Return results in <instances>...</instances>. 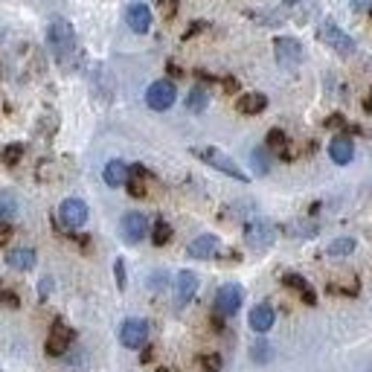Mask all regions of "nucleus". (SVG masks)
<instances>
[{
  "instance_id": "nucleus-1",
  "label": "nucleus",
  "mask_w": 372,
  "mask_h": 372,
  "mask_svg": "<svg viewBox=\"0 0 372 372\" xmlns=\"http://www.w3.org/2000/svg\"><path fill=\"white\" fill-rule=\"evenodd\" d=\"M47 44H50L53 56L64 64L73 53H76V32H73V24L67 18H61V15H56V18H50V24H47Z\"/></svg>"
},
{
  "instance_id": "nucleus-2",
  "label": "nucleus",
  "mask_w": 372,
  "mask_h": 372,
  "mask_svg": "<svg viewBox=\"0 0 372 372\" xmlns=\"http://www.w3.org/2000/svg\"><path fill=\"white\" fill-rule=\"evenodd\" d=\"M192 154H195L198 160H204L207 166H213L218 172H224L227 177H233V181H241V184H248L250 177L241 172V166L236 163V160L230 154H224L221 149H213V145H204V149H192Z\"/></svg>"
},
{
  "instance_id": "nucleus-3",
  "label": "nucleus",
  "mask_w": 372,
  "mask_h": 372,
  "mask_svg": "<svg viewBox=\"0 0 372 372\" xmlns=\"http://www.w3.org/2000/svg\"><path fill=\"white\" fill-rule=\"evenodd\" d=\"M175 99H177V88L169 79H157V82H152L149 90H145V105L152 111H169L175 105Z\"/></svg>"
},
{
  "instance_id": "nucleus-4",
  "label": "nucleus",
  "mask_w": 372,
  "mask_h": 372,
  "mask_svg": "<svg viewBox=\"0 0 372 372\" xmlns=\"http://www.w3.org/2000/svg\"><path fill=\"white\" fill-rule=\"evenodd\" d=\"M245 241L256 250H265V248H270L273 241H277V227H273L268 218H253V221H248V227H245Z\"/></svg>"
},
{
  "instance_id": "nucleus-5",
  "label": "nucleus",
  "mask_w": 372,
  "mask_h": 372,
  "mask_svg": "<svg viewBox=\"0 0 372 372\" xmlns=\"http://www.w3.org/2000/svg\"><path fill=\"white\" fill-rule=\"evenodd\" d=\"M241 300H245V288L238 282H227L218 288L216 294V314L221 317H233L238 309H241Z\"/></svg>"
},
{
  "instance_id": "nucleus-6",
  "label": "nucleus",
  "mask_w": 372,
  "mask_h": 372,
  "mask_svg": "<svg viewBox=\"0 0 372 372\" xmlns=\"http://www.w3.org/2000/svg\"><path fill=\"white\" fill-rule=\"evenodd\" d=\"M320 38L326 41V47H332L337 56H352L355 53V41L334 21H323L320 24Z\"/></svg>"
},
{
  "instance_id": "nucleus-7",
  "label": "nucleus",
  "mask_w": 372,
  "mask_h": 372,
  "mask_svg": "<svg viewBox=\"0 0 372 372\" xmlns=\"http://www.w3.org/2000/svg\"><path fill=\"white\" fill-rule=\"evenodd\" d=\"M145 341H149V323L140 317H128L120 326V343L125 349H143Z\"/></svg>"
},
{
  "instance_id": "nucleus-8",
  "label": "nucleus",
  "mask_w": 372,
  "mask_h": 372,
  "mask_svg": "<svg viewBox=\"0 0 372 372\" xmlns=\"http://www.w3.org/2000/svg\"><path fill=\"white\" fill-rule=\"evenodd\" d=\"M73 329L67 326V323L64 320H56L53 326H50V334H47V355H50V358H61L64 352L70 349V343H73Z\"/></svg>"
},
{
  "instance_id": "nucleus-9",
  "label": "nucleus",
  "mask_w": 372,
  "mask_h": 372,
  "mask_svg": "<svg viewBox=\"0 0 372 372\" xmlns=\"http://www.w3.org/2000/svg\"><path fill=\"white\" fill-rule=\"evenodd\" d=\"M58 218H61V224L67 230L85 227V221H88V204L82 198H64L61 207H58Z\"/></svg>"
},
{
  "instance_id": "nucleus-10",
  "label": "nucleus",
  "mask_w": 372,
  "mask_h": 372,
  "mask_svg": "<svg viewBox=\"0 0 372 372\" xmlns=\"http://www.w3.org/2000/svg\"><path fill=\"white\" fill-rule=\"evenodd\" d=\"M145 233H149V218H145L143 213L131 209V213L122 216V221H120V236L128 241V245H140V241L145 238Z\"/></svg>"
},
{
  "instance_id": "nucleus-11",
  "label": "nucleus",
  "mask_w": 372,
  "mask_h": 372,
  "mask_svg": "<svg viewBox=\"0 0 372 372\" xmlns=\"http://www.w3.org/2000/svg\"><path fill=\"white\" fill-rule=\"evenodd\" d=\"M273 53H277V61L282 64V67H288V70H294L297 64L302 61V47H300V41L297 38H277L273 41Z\"/></svg>"
},
{
  "instance_id": "nucleus-12",
  "label": "nucleus",
  "mask_w": 372,
  "mask_h": 372,
  "mask_svg": "<svg viewBox=\"0 0 372 372\" xmlns=\"http://www.w3.org/2000/svg\"><path fill=\"white\" fill-rule=\"evenodd\" d=\"M125 24L131 26V32H137V35H145V32L152 29V9L145 3H131L125 9Z\"/></svg>"
},
{
  "instance_id": "nucleus-13",
  "label": "nucleus",
  "mask_w": 372,
  "mask_h": 372,
  "mask_svg": "<svg viewBox=\"0 0 372 372\" xmlns=\"http://www.w3.org/2000/svg\"><path fill=\"white\" fill-rule=\"evenodd\" d=\"M218 248H221L218 236H213V233H204V236H198V238H192V241H189L186 253H189L192 259H213V256L218 253Z\"/></svg>"
},
{
  "instance_id": "nucleus-14",
  "label": "nucleus",
  "mask_w": 372,
  "mask_h": 372,
  "mask_svg": "<svg viewBox=\"0 0 372 372\" xmlns=\"http://www.w3.org/2000/svg\"><path fill=\"white\" fill-rule=\"evenodd\" d=\"M273 320H277V314H273V309H270L268 302H259V305H253V309H250V317H248L250 329H253L256 334H265V332H270V329H273Z\"/></svg>"
},
{
  "instance_id": "nucleus-15",
  "label": "nucleus",
  "mask_w": 372,
  "mask_h": 372,
  "mask_svg": "<svg viewBox=\"0 0 372 372\" xmlns=\"http://www.w3.org/2000/svg\"><path fill=\"white\" fill-rule=\"evenodd\" d=\"M329 157L334 160L337 166H349L352 163V157H355V143L349 140V137H334L332 143H329Z\"/></svg>"
},
{
  "instance_id": "nucleus-16",
  "label": "nucleus",
  "mask_w": 372,
  "mask_h": 372,
  "mask_svg": "<svg viewBox=\"0 0 372 372\" xmlns=\"http://www.w3.org/2000/svg\"><path fill=\"white\" fill-rule=\"evenodd\" d=\"M128 175H131V166H128V163H122V160H111V163L105 166V172H102L105 184H108L111 189H120V186H125V184H128Z\"/></svg>"
},
{
  "instance_id": "nucleus-17",
  "label": "nucleus",
  "mask_w": 372,
  "mask_h": 372,
  "mask_svg": "<svg viewBox=\"0 0 372 372\" xmlns=\"http://www.w3.org/2000/svg\"><path fill=\"white\" fill-rule=\"evenodd\" d=\"M175 291H177V302H189L192 297H195L198 291V273L192 270H181L175 280Z\"/></svg>"
},
{
  "instance_id": "nucleus-18",
  "label": "nucleus",
  "mask_w": 372,
  "mask_h": 372,
  "mask_svg": "<svg viewBox=\"0 0 372 372\" xmlns=\"http://www.w3.org/2000/svg\"><path fill=\"white\" fill-rule=\"evenodd\" d=\"M236 108L241 111V114H248V117H256V114H262V111L268 108V96L265 93H241L238 96V102H236Z\"/></svg>"
},
{
  "instance_id": "nucleus-19",
  "label": "nucleus",
  "mask_w": 372,
  "mask_h": 372,
  "mask_svg": "<svg viewBox=\"0 0 372 372\" xmlns=\"http://www.w3.org/2000/svg\"><path fill=\"white\" fill-rule=\"evenodd\" d=\"M6 265L12 270H32L35 268V250L32 248H15L6 253Z\"/></svg>"
},
{
  "instance_id": "nucleus-20",
  "label": "nucleus",
  "mask_w": 372,
  "mask_h": 372,
  "mask_svg": "<svg viewBox=\"0 0 372 372\" xmlns=\"http://www.w3.org/2000/svg\"><path fill=\"white\" fill-rule=\"evenodd\" d=\"M282 285H285V288H294L297 294H300L305 302H309V305H314V302H317L314 288L309 285V280H305V277H300V273H285V277H282Z\"/></svg>"
},
{
  "instance_id": "nucleus-21",
  "label": "nucleus",
  "mask_w": 372,
  "mask_h": 372,
  "mask_svg": "<svg viewBox=\"0 0 372 372\" xmlns=\"http://www.w3.org/2000/svg\"><path fill=\"white\" fill-rule=\"evenodd\" d=\"M207 105H209V93H207L201 85H195V88L186 93V108L192 111V114H201Z\"/></svg>"
},
{
  "instance_id": "nucleus-22",
  "label": "nucleus",
  "mask_w": 372,
  "mask_h": 372,
  "mask_svg": "<svg viewBox=\"0 0 372 372\" xmlns=\"http://www.w3.org/2000/svg\"><path fill=\"white\" fill-rule=\"evenodd\" d=\"M250 163H253V172L256 175H268L270 172V154H268V149H262V145L253 149L250 152Z\"/></svg>"
},
{
  "instance_id": "nucleus-23",
  "label": "nucleus",
  "mask_w": 372,
  "mask_h": 372,
  "mask_svg": "<svg viewBox=\"0 0 372 372\" xmlns=\"http://www.w3.org/2000/svg\"><path fill=\"white\" fill-rule=\"evenodd\" d=\"M265 149H268V152H280V154L285 157V149H288V137H285V131H280V128H270Z\"/></svg>"
},
{
  "instance_id": "nucleus-24",
  "label": "nucleus",
  "mask_w": 372,
  "mask_h": 372,
  "mask_svg": "<svg viewBox=\"0 0 372 372\" xmlns=\"http://www.w3.org/2000/svg\"><path fill=\"white\" fill-rule=\"evenodd\" d=\"M21 157H24V145L21 143H9V145H3V152H0V160H3L6 166H18Z\"/></svg>"
},
{
  "instance_id": "nucleus-25",
  "label": "nucleus",
  "mask_w": 372,
  "mask_h": 372,
  "mask_svg": "<svg viewBox=\"0 0 372 372\" xmlns=\"http://www.w3.org/2000/svg\"><path fill=\"white\" fill-rule=\"evenodd\" d=\"M352 250H355V238H346V236H343V238H334L332 245L326 248V253H329V256H334V259L349 256Z\"/></svg>"
},
{
  "instance_id": "nucleus-26",
  "label": "nucleus",
  "mask_w": 372,
  "mask_h": 372,
  "mask_svg": "<svg viewBox=\"0 0 372 372\" xmlns=\"http://www.w3.org/2000/svg\"><path fill=\"white\" fill-rule=\"evenodd\" d=\"M169 238H172V227H169V221H154V230H152V241L157 248H163V245H169Z\"/></svg>"
},
{
  "instance_id": "nucleus-27",
  "label": "nucleus",
  "mask_w": 372,
  "mask_h": 372,
  "mask_svg": "<svg viewBox=\"0 0 372 372\" xmlns=\"http://www.w3.org/2000/svg\"><path fill=\"white\" fill-rule=\"evenodd\" d=\"M250 358H253L256 364H268V361L273 358L270 343H268V341H256V343L250 346Z\"/></svg>"
},
{
  "instance_id": "nucleus-28",
  "label": "nucleus",
  "mask_w": 372,
  "mask_h": 372,
  "mask_svg": "<svg viewBox=\"0 0 372 372\" xmlns=\"http://www.w3.org/2000/svg\"><path fill=\"white\" fill-rule=\"evenodd\" d=\"M201 369L204 372H218L221 369V355H204V358H201Z\"/></svg>"
},
{
  "instance_id": "nucleus-29",
  "label": "nucleus",
  "mask_w": 372,
  "mask_h": 372,
  "mask_svg": "<svg viewBox=\"0 0 372 372\" xmlns=\"http://www.w3.org/2000/svg\"><path fill=\"white\" fill-rule=\"evenodd\" d=\"M114 277H117V288L125 291L128 277H125V262H122V259H117V262H114Z\"/></svg>"
},
{
  "instance_id": "nucleus-30",
  "label": "nucleus",
  "mask_w": 372,
  "mask_h": 372,
  "mask_svg": "<svg viewBox=\"0 0 372 372\" xmlns=\"http://www.w3.org/2000/svg\"><path fill=\"white\" fill-rule=\"evenodd\" d=\"M15 216V198L6 195V198H0V218H12Z\"/></svg>"
},
{
  "instance_id": "nucleus-31",
  "label": "nucleus",
  "mask_w": 372,
  "mask_h": 372,
  "mask_svg": "<svg viewBox=\"0 0 372 372\" xmlns=\"http://www.w3.org/2000/svg\"><path fill=\"white\" fill-rule=\"evenodd\" d=\"M157 6L163 9L166 18H172V15L177 12V6H181V0H157Z\"/></svg>"
},
{
  "instance_id": "nucleus-32",
  "label": "nucleus",
  "mask_w": 372,
  "mask_h": 372,
  "mask_svg": "<svg viewBox=\"0 0 372 372\" xmlns=\"http://www.w3.org/2000/svg\"><path fill=\"white\" fill-rule=\"evenodd\" d=\"M0 302H9L12 309H15V305H18V297H15V294H12V291H9L3 282H0Z\"/></svg>"
},
{
  "instance_id": "nucleus-33",
  "label": "nucleus",
  "mask_w": 372,
  "mask_h": 372,
  "mask_svg": "<svg viewBox=\"0 0 372 372\" xmlns=\"http://www.w3.org/2000/svg\"><path fill=\"white\" fill-rule=\"evenodd\" d=\"M9 238H12L9 221H0V248H6V245H9Z\"/></svg>"
},
{
  "instance_id": "nucleus-34",
  "label": "nucleus",
  "mask_w": 372,
  "mask_h": 372,
  "mask_svg": "<svg viewBox=\"0 0 372 372\" xmlns=\"http://www.w3.org/2000/svg\"><path fill=\"white\" fill-rule=\"evenodd\" d=\"M50 288H53V280H50V277H44L41 285H38V294H41V297H50Z\"/></svg>"
},
{
  "instance_id": "nucleus-35",
  "label": "nucleus",
  "mask_w": 372,
  "mask_h": 372,
  "mask_svg": "<svg viewBox=\"0 0 372 372\" xmlns=\"http://www.w3.org/2000/svg\"><path fill=\"white\" fill-rule=\"evenodd\" d=\"M207 26V21H195V26H189L186 32H184V38H192V35H198V32Z\"/></svg>"
},
{
  "instance_id": "nucleus-36",
  "label": "nucleus",
  "mask_w": 372,
  "mask_h": 372,
  "mask_svg": "<svg viewBox=\"0 0 372 372\" xmlns=\"http://www.w3.org/2000/svg\"><path fill=\"white\" fill-rule=\"evenodd\" d=\"M355 12H364V9H372V0H349Z\"/></svg>"
},
{
  "instance_id": "nucleus-37",
  "label": "nucleus",
  "mask_w": 372,
  "mask_h": 372,
  "mask_svg": "<svg viewBox=\"0 0 372 372\" xmlns=\"http://www.w3.org/2000/svg\"><path fill=\"white\" fill-rule=\"evenodd\" d=\"M326 125H329V128H341V125H343V117H341V114H334V117L326 120Z\"/></svg>"
},
{
  "instance_id": "nucleus-38",
  "label": "nucleus",
  "mask_w": 372,
  "mask_h": 372,
  "mask_svg": "<svg viewBox=\"0 0 372 372\" xmlns=\"http://www.w3.org/2000/svg\"><path fill=\"white\" fill-rule=\"evenodd\" d=\"M160 285H166V273H154L152 277V288H160Z\"/></svg>"
},
{
  "instance_id": "nucleus-39",
  "label": "nucleus",
  "mask_w": 372,
  "mask_h": 372,
  "mask_svg": "<svg viewBox=\"0 0 372 372\" xmlns=\"http://www.w3.org/2000/svg\"><path fill=\"white\" fill-rule=\"evenodd\" d=\"M224 88H227L230 93H233V90H238V85H236V79H224Z\"/></svg>"
},
{
  "instance_id": "nucleus-40",
  "label": "nucleus",
  "mask_w": 372,
  "mask_h": 372,
  "mask_svg": "<svg viewBox=\"0 0 372 372\" xmlns=\"http://www.w3.org/2000/svg\"><path fill=\"white\" fill-rule=\"evenodd\" d=\"M369 99H372V93H369Z\"/></svg>"
},
{
  "instance_id": "nucleus-41",
  "label": "nucleus",
  "mask_w": 372,
  "mask_h": 372,
  "mask_svg": "<svg viewBox=\"0 0 372 372\" xmlns=\"http://www.w3.org/2000/svg\"><path fill=\"white\" fill-rule=\"evenodd\" d=\"M369 15H372V9H369Z\"/></svg>"
},
{
  "instance_id": "nucleus-42",
  "label": "nucleus",
  "mask_w": 372,
  "mask_h": 372,
  "mask_svg": "<svg viewBox=\"0 0 372 372\" xmlns=\"http://www.w3.org/2000/svg\"><path fill=\"white\" fill-rule=\"evenodd\" d=\"M0 372H3V369H0Z\"/></svg>"
}]
</instances>
